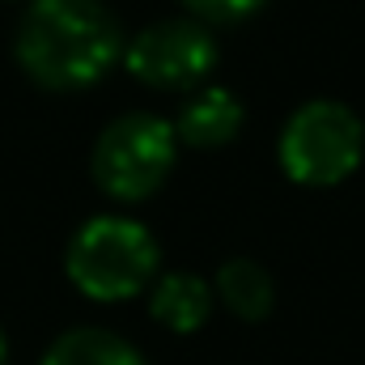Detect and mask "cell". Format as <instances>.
<instances>
[{
    "label": "cell",
    "mask_w": 365,
    "mask_h": 365,
    "mask_svg": "<svg viewBox=\"0 0 365 365\" xmlns=\"http://www.w3.org/2000/svg\"><path fill=\"white\" fill-rule=\"evenodd\" d=\"M268 0H182V13L204 21L208 30H221V26H242L251 21Z\"/></svg>",
    "instance_id": "30bf717a"
},
{
    "label": "cell",
    "mask_w": 365,
    "mask_h": 365,
    "mask_svg": "<svg viewBox=\"0 0 365 365\" xmlns=\"http://www.w3.org/2000/svg\"><path fill=\"white\" fill-rule=\"evenodd\" d=\"M179 136L175 123L158 110H123L115 115L90 149V179L93 187L123 204H149L179 166Z\"/></svg>",
    "instance_id": "3957f363"
},
{
    "label": "cell",
    "mask_w": 365,
    "mask_h": 365,
    "mask_svg": "<svg viewBox=\"0 0 365 365\" xmlns=\"http://www.w3.org/2000/svg\"><path fill=\"white\" fill-rule=\"evenodd\" d=\"M38 365H149L132 340L110 327H68L60 331Z\"/></svg>",
    "instance_id": "9c48e42d"
},
{
    "label": "cell",
    "mask_w": 365,
    "mask_h": 365,
    "mask_svg": "<svg viewBox=\"0 0 365 365\" xmlns=\"http://www.w3.org/2000/svg\"><path fill=\"white\" fill-rule=\"evenodd\" d=\"M212 297L242 323H264L276 306V280L259 259L234 255L212 276Z\"/></svg>",
    "instance_id": "ba28073f"
},
{
    "label": "cell",
    "mask_w": 365,
    "mask_h": 365,
    "mask_svg": "<svg viewBox=\"0 0 365 365\" xmlns=\"http://www.w3.org/2000/svg\"><path fill=\"white\" fill-rule=\"evenodd\" d=\"M175 123V136H179L182 149H195V153H217L225 145H234L247 128V106L242 98L225 86H200L182 98L179 115L170 119Z\"/></svg>",
    "instance_id": "8992f818"
},
{
    "label": "cell",
    "mask_w": 365,
    "mask_h": 365,
    "mask_svg": "<svg viewBox=\"0 0 365 365\" xmlns=\"http://www.w3.org/2000/svg\"><path fill=\"white\" fill-rule=\"evenodd\" d=\"M0 365H9V336H4V327H0Z\"/></svg>",
    "instance_id": "8fae6325"
},
{
    "label": "cell",
    "mask_w": 365,
    "mask_h": 365,
    "mask_svg": "<svg viewBox=\"0 0 365 365\" xmlns=\"http://www.w3.org/2000/svg\"><path fill=\"white\" fill-rule=\"evenodd\" d=\"M123 26L102 0H26L13 64L47 93H81L123 64Z\"/></svg>",
    "instance_id": "6da1fadb"
},
{
    "label": "cell",
    "mask_w": 365,
    "mask_h": 365,
    "mask_svg": "<svg viewBox=\"0 0 365 365\" xmlns=\"http://www.w3.org/2000/svg\"><path fill=\"white\" fill-rule=\"evenodd\" d=\"M221 64L217 30H208L195 17H162L140 26L123 43V64L132 81L158 93H191L208 86V77Z\"/></svg>",
    "instance_id": "5b68a950"
},
{
    "label": "cell",
    "mask_w": 365,
    "mask_h": 365,
    "mask_svg": "<svg viewBox=\"0 0 365 365\" xmlns=\"http://www.w3.org/2000/svg\"><path fill=\"white\" fill-rule=\"evenodd\" d=\"M365 162V119L340 98L302 102L276 136V166L297 187L323 191L353 179Z\"/></svg>",
    "instance_id": "277c9868"
},
{
    "label": "cell",
    "mask_w": 365,
    "mask_h": 365,
    "mask_svg": "<svg viewBox=\"0 0 365 365\" xmlns=\"http://www.w3.org/2000/svg\"><path fill=\"white\" fill-rule=\"evenodd\" d=\"M162 272V247L153 230L128 212H98L81 221L64 247L68 284L98 306H119L140 293Z\"/></svg>",
    "instance_id": "7a4b0ae2"
},
{
    "label": "cell",
    "mask_w": 365,
    "mask_h": 365,
    "mask_svg": "<svg viewBox=\"0 0 365 365\" xmlns=\"http://www.w3.org/2000/svg\"><path fill=\"white\" fill-rule=\"evenodd\" d=\"M217 310L212 297V280H204L200 272H158V280L149 284V314L158 327L175 331V336H191L200 331Z\"/></svg>",
    "instance_id": "52a82bcc"
}]
</instances>
